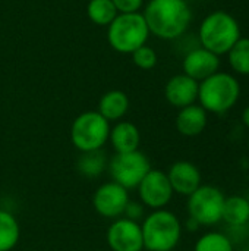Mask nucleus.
I'll return each mask as SVG.
<instances>
[{
	"mask_svg": "<svg viewBox=\"0 0 249 251\" xmlns=\"http://www.w3.org/2000/svg\"><path fill=\"white\" fill-rule=\"evenodd\" d=\"M142 15L150 34L169 41L183 37L192 21L186 0H150Z\"/></svg>",
	"mask_w": 249,
	"mask_h": 251,
	"instance_id": "nucleus-1",
	"label": "nucleus"
},
{
	"mask_svg": "<svg viewBox=\"0 0 249 251\" xmlns=\"http://www.w3.org/2000/svg\"><path fill=\"white\" fill-rule=\"evenodd\" d=\"M242 37L238 19L226 10L208 13L200 24V46L217 56L227 54L235 43Z\"/></svg>",
	"mask_w": 249,
	"mask_h": 251,
	"instance_id": "nucleus-2",
	"label": "nucleus"
},
{
	"mask_svg": "<svg viewBox=\"0 0 249 251\" xmlns=\"http://www.w3.org/2000/svg\"><path fill=\"white\" fill-rule=\"evenodd\" d=\"M241 97V84L229 72H216L200 82L198 100L207 113L223 115L238 103Z\"/></svg>",
	"mask_w": 249,
	"mask_h": 251,
	"instance_id": "nucleus-3",
	"label": "nucleus"
},
{
	"mask_svg": "<svg viewBox=\"0 0 249 251\" xmlns=\"http://www.w3.org/2000/svg\"><path fill=\"white\" fill-rule=\"evenodd\" d=\"M141 231L144 249L148 251H172L179 244L182 225L173 212L160 209L145 218Z\"/></svg>",
	"mask_w": 249,
	"mask_h": 251,
	"instance_id": "nucleus-4",
	"label": "nucleus"
},
{
	"mask_svg": "<svg viewBox=\"0 0 249 251\" xmlns=\"http://www.w3.org/2000/svg\"><path fill=\"white\" fill-rule=\"evenodd\" d=\"M150 29L141 12L119 13L107 26V41L113 50L122 54H131L147 44Z\"/></svg>",
	"mask_w": 249,
	"mask_h": 251,
	"instance_id": "nucleus-5",
	"label": "nucleus"
},
{
	"mask_svg": "<svg viewBox=\"0 0 249 251\" xmlns=\"http://www.w3.org/2000/svg\"><path fill=\"white\" fill-rule=\"evenodd\" d=\"M110 135V124L98 112L88 110L75 118L70 128L72 144L82 153L101 150Z\"/></svg>",
	"mask_w": 249,
	"mask_h": 251,
	"instance_id": "nucleus-6",
	"label": "nucleus"
},
{
	"mask_svg": "<svg viewBox=\"0 0 249 251\" xmlns=\"http://www.w3.org/2000/svg\"><path fill=\"white\" fill-rule=\"evenodd\" d=\"M225 194L214 185H201L188 197V213L200 226H213L222 221Z\"/></svg>",
	"mask_w": 249,
	"mask_h": 251,
	"instance_id": "nucleus-7",
	"label": "nucleus"
},
{
	"mask_svg": "<svg viewBox=\"0 0 249 251\" xmlns=\"http://www.w3.org/2000/svg\"><path fill=\"white\" fill-rule=\"evenodd\" d=\"M109 171L113 182L126 190L138 188L139 182L151 171V163L139 150L131 153H116L110 160Z\"/></svg>",
	"mask_w": 249,
	"mask_h": 251,
	"instance_id": "nucleus-8",
	"label": "nucleus"
},
{
	"mask_svg": "<svg viewBox=\"0 0 249 251\" xmlns=\"http://www.w3.org/2000/svg\"><path fill=\"white\" fill-rule=\"evenodd\" d=\"M141 201L154 210L164 209L173 197L169 178L158 169H151L138 185Z\"/></svg>",
	"mask_w": 249,
	"mask_h": 251,
	"instance_id": "nucleus-9",
	"label": "nucleus"
},
{
	"mask_svg": "<svg viewBox=\"0 0 249 251\" xmlns=\"http://www.w3.org/2000/svg\"><path fill=\"white\" fill-rule=\"evenodd\" d=\"M94 209L98 215L116 219L122 216L129 204V194L128 190L116 182H106L100 185L92 197Z\"/></svg>",
	"mask_w": 249,
	"mask_h": 251,
	"instance_id": "nucleus-10",
	"label": "nucleus"
},
{
	"mask_svg": "<svg viewBox=\"0 0 249 251\" xmlns=\"http://www.w3.org/2000/svg\"><path fill=\"white\" fill-rule=\"evenodd\" d=\"M107 243L113 251H142L141 225L129 218L116 219L107 231Z\"/></svg>",
	"mask_w": 249,
	"mask_h": 251,
	"instance_id": "nucleus-11",
	"label": "nucleus"
},
{
	"mask_svg": "<svg viewBox=\"0 0 249 251\" xmlns=\"http://www.w3.org/2000/svg\"><path fill=\"white\" fill-rule=\"evenodd\" d=\"M183 74L191 76L192 79L201 82L220 69V56L211 53L210 50L197 46L189 50L182 60Z\"/></svg>",
	"mask_w": 249,
	"mask_h": 251,
	"instance_id": "nucleus-12",
	"label": "nucleus"
},
{
	"mask_svg": "<svg viewBox=\"0 0 249 251\" xmlns=\"http://www.w3.org/2000/svg\"><path fill=\"white\" fill-rule=\"evenodd\" d=\"M198 81L185 74H178L166 82L164 97L173 107L183 109L186 106L195 104L198 100Z\"/></svg>",
	"mask_w": 249,
	"mask_h": 251,
	"instance_id": "nucleus-13",
	"label": "nucleus"
},
{
	"mask_svg": "<svg viewBox=\"0 0 249 251\" xmlns=\"http://www.w3.org/2000/svg\"><path fill=\"white\" fill-rule=\"evenodd\" d=\"M166 175L173 193H178L181 196L189 197L201 187V172L194 163L188 160H179L173 163Z\"/></svg>",
	"mask_w": 249,
	"mask_h": 251,
	"instance_id": "nucleus-14",
	"label": "nucleus"
},
{
	"mask_svg": "<svg viewBox=\"0 0 249 251\" xmlns=\"http://www.w3.org/2000/svg\"><path fill=\"white\" fill-rule=\"evenodd\" d=\"M208 122V113L200 104H191L179 109L176 116V129L183 137H197L205 128Z\"/></svg>",
	"mask_w": 249,
	"mask_h": 251,
	"instance_id": "nucleus-15",
	"label": "nucleus"
},
{
	"mask_svg": "<svg viewBox=\"0 0 249 251\" xmlns=\"http://www.w3.org/2000/svg\"><path fill=\"white\" fill-rule=\"evenodd\" d=\"M109 140L116 153H131L136 151L141 143V134L135 124L132 122H117L110 128Z\"/></svg>",
	"mask_w": 249,
	"mask_h": 251,
	"instance_id": "nucleus-16",
	"label": "nucleus"
},
{
	"mask_svg": "<svg viewBox=\"0 0 249 251\" xmlns=\"http://www.w3.org/2000/svg\"><path fill=\"white\" fill-rule=\"evenodd\" d=\"M129 109V99L120 90L107 91L98 103V113L109 122L122 119Z\"/></svg>",
	"mask_w": 249,
	"mask_h": 251,
	"instance_id": "nucleus-17",
	"label": "nucleus"
},
{
	"mask_svg": "<svg viewBox=\"0 0 249 251\" xmlns=\"http://www.w3.org/2000/svg\"><path fill=\"white\" fill-rule=\"evenodd\" d=\"M222 221L233 228H242L249 222V200L244 196L225 199Z\"/></svg>",
	"mask_w": 249,
	"mask_h": 251,
	"instance_id": "nucleus-18",
	"label": "nucleus"
},
{
	"mask_svg": "<svg viewBox=\"0 0 249 251\" xmlns=\"http://www.w3.org/2000/svg\"><path fill=\"white\" fill-rule=\"evenodd\" d=\"M21 237V229L16 218L0 209V251H10L15 249Z\"/></svg>",
	"mask_w": 249,
	"mask_h": 251,
	"instance_id": "nucleus-19",
	"label": "nucleus"
},
{
	"mask_svg": "<svg viewBox=\"0 0 249 251\" xmlns=\"http://www.w3.org/2000/svg\"><path fill=\"white\" fill-rule=\"evenodd\" d=\"M87 15L92 24L98 26H109L119 12L112 0H90Z\"/></svg>",
	"mask_w": 249,
	"mask_h": 251,
	"instance_id": "nucleus-20",
	"label": "nucleus"
},
{
	"mask_svg": "<svg viewBox=\"0 0 249 251\" xmlns=\"http://www.w3.org/2000/svg\"><path fill=\"white\" fill-rule=\"evenodd\" d=\"M227 60L233 72L249 75V37H241L227 53Z\"/></svg>",
	"mask_w": 249,
	"mask_h": 251,
	"instance_id": "nucleus-21",
	"label": "nucleus"
},
{
	"mask_svg": "<svg viewBox=\"0 0 249 251\" xmlns=\"http://www.w3.org/2000/svg\"><path fill=\"white\" fill-rule=\"evenodd\" d=\"M194 251H233V244L227 235L211 231L200 237Z\"/></svg>",
	"mask_w": 249,
	"mask_h": 251,
	"instance_id": "nucleus-22",
	"label": "nucleus"
},
{
	"mask_svg": "<svg viewBox=\"0 0 249 251\" xmlns=\"http://www.w3.org/2000/svg\"><path fill=\"white\" fill-rule=\"evenodd\" d=\"M106 168V159L101 150L82 153V156L78 160V171L84 176H97L100 175Z\"/></svg>",
	"mask_w": 249,
	"mask_h": 251,
	"instance_id": "nucleus-23",
	"label": "nucleus"
},
{
	"mask_svg": "<svg viewBox=\"0 0 249 251\" xmlns=\"http://www.w3.org/2000/svg\"><path fill=\"white\" fill-rule=\"evenodd\" d=\"M132 54V62L135 66H138L142 71H150L157 65V53L153 47L144 44L139 49H136Z\"/></svg>",
	"mask_w": 249,
	"mask_h": 251,
	"instance_id": "nucleus-24",
	"label": "nucleus"
},
{
	"mask_svg": "<svg viewBox=\"0 0 249 251\" xmlns=\"http://www.w3.org/2000/svg\"><path fill=\"white\" fill-rule=\"evenodd\" d=\"M119 13H136L142 9L144 0H112Z\"/></svg>",
	"mask_w": 249,
	"mask_h": 251,
	"instance_id": "nucleus-25",
	"label": "nucleus"
},
{
	"mask_svg": "<svg viewBox=\"0 0 249 251\" xmlns=\"http://www.w3.org/2000/svg\"><path fill=\"white\" fill-rule=\"evenodd\" d=\"M125 213L128 215V218H129V219L136 221V219L142 215V207H141L138 203H131V201H129V204H128V207H126Z\"/></svg>",
	"mask_w": 249,
	"mask_h": 251,
	"instance_id": "nucleus-26",
	"label": "nucleus"
},
{
	"mask_svg": "<svg viewBox=\"0 0 249 251\" xmlns=\"http://www.w3.org/2000/svg\"><path fill=\"white\" fill-rule=\"evenodd\" d=\"M242 122H244V125L249 129V106H247L244 109V112H242Z\"/></svg>",
	"mask_w": 249,
	"mask_h": 251,
	"instance_id": "nucleus-27",
	"label": "nucleus"
},
{
	"mask_svg": "<svg viewBox=\"0 0 249 251\" xmlns=\"http://www.w3.org/2000/svg\"><path fill=\"white\" fill-rule=\"evenodd\" d=\"M186 226H188V229H189V231H197L200 225H198L194 219H191V218H189V219H188V222H186Z\"/></svg>",
	"mask_w": 249,
	"mask_h": 251,
	"instance_id": "nucleus-28",
	"label": "nucleus"
},
{
	"mask_svg": "<svg viewBox=\"0 0 249 251\" xmlns=\"http://www.w3.org/2000/svg\"><path fill=\"white\" fill-rule=\"evenodd\" d=\"M244 251H249V247H247V249H245V250Z\"/></svg>",
	"mask_w": 249,
	"mask_h": 251,
	"instance_id": "nucleus-29",
	"label": "nucleus"
},
{
	"mask_svg": "<svg viewBox=\"0 0 249 251\" xmlns=\"http://www.w3.org/2000/svg\"><path fill=\"white\" fill-rule=\"evenodd\" d=\"M248 147H249V144H248Z\"/></svg>",
	"mask_w": 249,
	"mask_h": 251,
	"instance_id": "nucleus-30",
	"label": "nucleus"
},
{
	"mask_svg": "<svg viewBox=\"0 0 249 251\" xmlns=\"http://www.w3.org/2000/svg\"><path fill=\"white\" fill-rule=\"evenodd\" d=\"M186 1H188V0H186Z\"/></svg>",
	"mask_w": 249,
	"mask_h": 251,
	"instance_id": "nucleus-31",
	"label": "nucleus"
}]
</instances>
